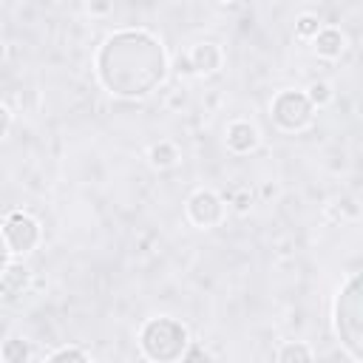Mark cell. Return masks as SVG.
<instances>
[{"label": "cell", "mask_w": 363, "mask_h": 363, "mask_svg": "<svg viewBox=\"0 0 363 363\" xmlns=\"http://www.w3.org/2000/svg\"><path fill=\"white\" fill-rule=\"evenodd\" d=\"M102 88L122 99L150 96L170 71L162 40L145 28H119L105 37L94 60Z\"/></svg>", "instance_id": "cell-1"}, {"label": "cell", "mask_w": 363, "mask_h": 363, "mask_svg": "<svg viewBox=\"0 0 363 363\" xmlns=\"http://www.w3.org/2000/svg\"><path fill=\"white\" fill-rule=\"evenodd\" d=\"M363 306H360V275H349L332 303V323L340 346L352 360L363 357Z\"/></svg>", "instance_id": "cell-2"}, {"label": "cell", "mask_w": 363, "mask_h": 363, "mask_svg": "<svg viewBox=\"0 0 363 363\" xmlns=\"http://www.w3.org/2000/svg\"><path fill=\"white\" fill-rule=\"evenodd\" d=\"M187 346V326L170 315L147 318L139 329V349L150 363H179Z\"/></svg>", "instance_id": "cell-3"}, {"label": "cell", "mask_w": 363, "mask_h": 363, "mask_svg": "<svg viewBox=\"0 0 363 363\" xmlns=\"http://www.w3.org/2000/svg\"><path fill=\"white\" fill-rule=\"evenodd\" d=\"M269 113H272V122L284 130V133H298L303 128H309L312 116H315V108L309 105L306 94L303 91H278L269 102Z\"/></svg>", "instance_id": "cell-4"}, {"label": "cell", "mask_w": 363, "mask_h": 363, "mask_svg": "<svg viewBox=\"0 0 363 363\" xmlns=\"http://www.w3.org/2000/svg\"><path fill=\"white\" fill-rule=\"evenodd\" d=\"M0 230H3V238H6V247H9L11 255H26V252H31V250L40 244V238H43V230H40L37 218H31V216L23 213V210L9 213Z\"/></svg>", "instance_id": "cell-5"}, {"label": "cell", "mask_w": 363, "mask_h": 363, "mask_svg": "<svg viewBox=\"0 0 363 363\" xmlns=\"http://www.w3.org/2000/svg\"><path fill=\"white\" fill-rule=\"evenodd\" d=\"M184 213H187V218H190L196 227H201V230L216 227V224H221V218H224V199H221L218 193H213V190H196V193L187 196Z\"/></svg>", "instance_id": "cell-6"}, {"label": "cell", "mask_w": 363, "mask_h": 363, "mask_svg": "<svg viewBox=\"0 0 363 363\" xmlns=\"http://www.w3.org/2000/svg\"><path fill=\"white\" fill-rule=\"evenodd\" d=\"M224 142H227V150L235 153V156H247L258 147L261 136H258V128L247 119H233L224 130Z\"/></svg>", "instance_id": "cell-7"}, {"label": "cell", "mask_w": 363, "mask_h": 363, "mask_svg": "<svg viewBox=\"0 0 363 363\" xmlns=\"http://www.w3.org/2000/svg\"><path fill=\"white\" fill-rule=\"evenodd\" d=\"M187 57H190V65H193L196 74H213V71H218L221 62H224L221 48H218L216 43H210V40L196 43V45L187 51Z\"/></svg>", "instance_id": "cell-8"}, {"label": "cell", "mask_w": 363, "mask_h": 363, "mask_svg": "<svg viewBox=\"0 0 363 363\" xmlns=\"http://www.w3.org/2000/svg\"><path fill=\"white\" fill-rule=\"evenodd\" d=\"M312 48H315V54L323 57V60H337V57L346 51V37H343L337 28L323 26V28L312 37Z\"/></svg>", "instance_id": "cell-9"}, {"label": "cell", "mask_w": 363, "mask_h": 363, "mask_svg": "<svg viewBox=\"0 0 363 363\" xmlns=\"http://www.w3.org/2000/svg\"><path fill=\"white\" fill-rule=\"evenodd\" d=\"M28 281H31L28 267L11 261L6 267V272L0 275V298H17V295H23L28 289Z\"/></svg>", "instance_id": "cell-10"}, {"label": "cell", "mask_w": 363, "mask_h": 363, "mask_svg": "<svg viewBox=\"0 0 363 363\" xmlns=\"http://www.w3.org/2000/svg\"><path fill=\"white\" fill-rule=\"evenodd\" d=\"M275 363H315L312 349L303 340H286L275 352Z\"/></svg>", "instance_id": "cell-11"}, {"label": "cell", "mask_w": 363, "mask_h": 363, "mask_svg": "<svg viewBox=\"0 0 363 363\" xmlns=\"http://www.w3.org/2000/svg\"><path fill=\"white\" fill-rule=\"evenodd\" d=\"M147 159H150V164H153V167H159V170H167V167H173V164L179 162V147H176L173 142L162 139V142L150 145V150H147Z\"/></svg>", "instance_id": "cell-12"}, {"label": "cell", "mask_w": 363, "mask_h": 363, "mask_svg": "<svg viewBox=\"0 0 363 363\" xmlns=\"http://www.w3.org/2000/svg\"><path fill=\"white\" fill-rule=\"evenodd\" d=\"M3 363H28L31 360V343L26 337H6L0 346Z\"/></svg>", "instance_id": "cell-13"}, {"label": "cell", "mask_w": 363, "mask_h": 363, "mask_svg": "<svg viewBox=\"0 0 363 363\" xmlns=\"http://www.w3.org/2000/svg\"><path fill=\"white\" fill-rule=\"evenodd\" d=\"M45 363H91V357L77 346H62V349L51 352Z\"/></svg>", "instance_id": "cell-14"}, {"label": "cell", "mask_w": 363, "mask_h": 363, "mask_svg": "<svg viewBox=\"0 0 363 363\" xmlns=\"http://www.w3.org/2000/svg\"><path fill=\"white\" fill-rule=\"evenodd\" d=\"M303 94H306V99H309L312 108H323V105L332 102V85L329 82H312Z\"/></svg>", "instance_id": "cell-15"}, {"label": "cell", "mask_w": 363, "mask_h": 363, "mask_svg": "<svg viewBox=\"0 0 363 363\" xmlns=\"http://www.w3.org/2000/svg\"><path fill=\"white\" fill-rule=\"evenodd\" d=\"M320 28H323V26H320V20H318L315 14H301V17L295 20V34L303 37V40H312Z\"/></svg>", "instance_id": "cell-16"}, {"label": "cell", "mask_w": 363, "mask_h": 363, "mask_svg": "<svg viewBox=\"0 0 363 363\" xmlns=\"http://www.w3.org/2000/svg\"><path fill=\"white\" fill-rule=\"evenodd\" d=\"M179 363H216V360H213V354H210L201 343H190V346L184 349V354H182Z\"/></svg>", "instance_id": "cell-17"}, {"label": "cell", "mask_w": 363, "mask_h": 363, "mask_svg": "<svg viewBox=\"0 0 363 363\" xmlns=\"http://www.w3.org/2000/svg\"><path fill=\"white\" fill-rule=\"evenodd\" d=\"M233 204H235V210H238V213H247V210H250V204H252V193H250L247 187H241V190L233 196Z\"/></svg>", "instance_id": "cell-18"}, {"label": "cell", "mask_w": 363, "mask_h": 363, "mask_svg": "<svg viewBox=\"0 0 363 363\" xmlns=\"http://www.w3.org/2000/svg\"><path fill=\"white\" fill-rule=\"evenodd\" d=\"M173 65H176V74H184V77H196V71H193V65H190V57H187V51H184V54H179Z\"/></svg>", "instance_id": "cell-19"}, {"label": "cell", "mask_w": 363, "mask_h": 363, "mask_svg": "<svg viewBox=\"0 0 363 363\" xmlns=\"http://www.w3.org/2000/svg\"><path fill=\"white\" fill-rule=\"evenodd\" d=\"M11 264V252H9V247H6V238H3V230H0V275L6 272V267Z\"/></svg>", "instance_id": "cell-20"}, {"label": "cell", "mask_w": 363, "mask_h": 363, "mask_svg": "<svg viewBox=\"0 0 363 363\" xmlns=\"http://www.w3.org/2000/svg\"><path fill=\"white\" fill-rule=\"evenodd\" d=\"M9 128H11V113H9V108L0 102V139L9 133Z\"/></svg>", "instance_id": "cell-21"}, {"label": "cell", "mask_w": 363, "mask_h": 363, "mask_svg": "<svg viewBox=\"0 0 363 363\" xmlns=\"http://www.w3.org/2000/svg\"><path fill=\"white\" fill-rule=\"evenodd\" d=\"M269 196H275V187H272V184L264 187V199H269Z\"/></svg>", "instance_id": "cell-22"}, {"label": "cell", "mask_w": 363, "mask_h": 363, "mask_svg": "<svg viewBox=\"0 0 363 363\" xmlns=\"http://www.w3.org/2000/svg\"><path fill=\"white\" fill-rule=\"evenodd\" d=\"M3 60H6V43L0 40V62H3Z\"/></svg>", "instance_id": "cell-23"}]
</instances>
